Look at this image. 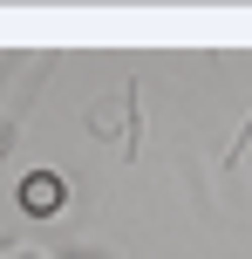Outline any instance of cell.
<instances>
[{
	"label": "cell",
	"instance_id": "1",
	"mask_svg": "<svg viewBox=\"0 0 252 259\" xmlns=\"http://www.w3.org/2000/svg\"><path fill=\"white\" fill-rule=\"evenodd\" d=\"M62 191H68V184L55 178V170H27V178H21V205L27 211H62Z\"/></svg>",
	"mask_w": 252,
	"mask_h": 259
},
{
	"label": "cell",
	"instance_id": "2",
	"mask_svg": "<svg viewBox=\"0 0 252 259\" xmlns=\"http://www.w3.org/2000/svg\"><path fill=\"white\" fill-rule=\"evenodd\" d=\"M0 150H7V123H0Z\"/></svg>",
	"mask_w": 252,
	"mask_h": 259
}]
</instances>
